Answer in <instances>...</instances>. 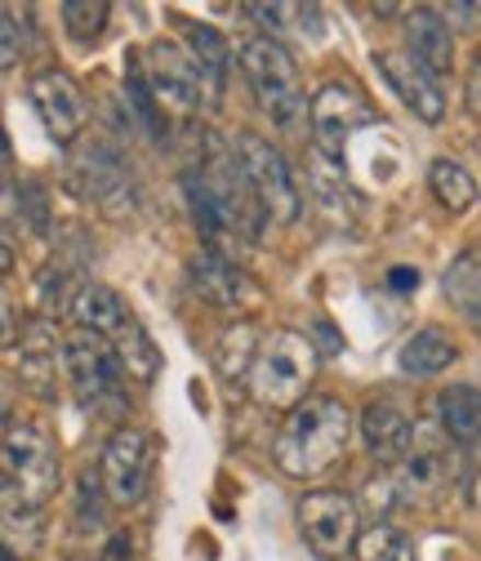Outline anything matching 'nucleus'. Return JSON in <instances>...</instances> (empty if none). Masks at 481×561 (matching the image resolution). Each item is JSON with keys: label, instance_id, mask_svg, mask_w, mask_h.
<instances>
[{"label": "nucleus", "instance_id": "nucleus-8", "mask_svg": "<svg viewBox=\"0 0 481 561\" xmlns=\"http://www.w3.org/2000/svg\"><path fill=\"white\" fill-rule=\"evenodd\" d=\"M299 530L317 557L357 552V539H362L357 500L343 495V490H308L299 500Z\"/></svg>", "mask_w": 481, "mask_h": 561}, {"label": "nucleus", "instance_id": "nucleus-32", "mask_svg": "<svg viewBox=\"0 0 481 561\" xmlns=\"http://www.w3.org/2000/svg\"><path fill=\"white\" fill-rule=\"evenodd\" d=\"M0 561H19V557H14V552H10V548H5V552H0Z\"/></svg>", "mask_w": 481, "mask_h": 561}, {"label": "nucleus", "instance_id": "nucleus-14", "mask_svg": "<svg viewBox=\"0 0 481 561\" xmlns=\"http://www.w3.org/2000/svg\"><path fill=\"white\" fill-rule=\"evenodd\" d=\"M362 442L375 459L383 463H401L410 442H415V424H410V414L397 405V401H383L375 397L366 410H362Z\"/></svg>", "mask_w": 481, "mask_h": 561}, {"label": "nucleus", "instance_id": "nucleus-15", "mask_svg": "<svg viewBox=\"0 0 481 561\" xmlns=\"http://www.w3.org/2000/svg\"><path fill=\"white\" fill-rule=\"evenodd\" d=\"M405 49L415 54L433 77H446L455 67V32H450V19L433 5H420L410 10L405 19Z\"/></svg>", "mask_w": 481, "mask_h": 561}, {"label": "nucleus", "instance_id": "nucleus-19", "mask_svg": "<svg viewBox=\"0 0 481 561\" xmlns=\"http://www.w3.org/2000/svg\"><path fill=\"white\" fill-rule=\"evenodd\" d=\"M437 414H442L446 437H455V442H481V388L450 383L437 397Z\"/></svg>", "mask_w": 481, "mask_h": 561}, {"label": "nucleus", "instance_id": "nucleus-28", "mask_svg": "<svg viewBox=\"0 0 481 561\" xmlns=\"http://www.w3.org/2000/svg\"><path fill=\"white\" fill-rule=\"evenodd\" d=\"M463 103H468V112H472V116H481V54H477V58H472V67H468Z\"/></svg>", "mask_w": 481, "mask_h": 561}, {"label": "nucleus", "instance_id": "nucleus-30", "mask_svg": "<svg viewBox=\"0 0 481 561\" xmlns=\"http://www.w3.org/2000/svg\"><path fill=\"white\" fill-rule=\"evenodd\" d=\"M99 561H134V539H129V535H116V539L103 548Z\"/></svg>", "mask_w": 481, "mask_h": 561}, {"label": "nucleus", "instance_id": "nucleus-16", "mask_svg": "<svg viewBox=\"0 0 481 561\" xmlns=\"http://www.w3.org/2000/svg\"><path fill=\"white\" fill-rule=\"evenodd\" d=\"M450 362H455V343L437 325H424L415 334H405V343L397 347V370L410 375V379H433Z\"/></svg>", "mask_w": 481, "mask_h": 561}, {"label": "nucleus", "instance_id": "nucleus-23", "mask_svg": "<svg viewBox=\"0 0 481 561\" xmlns=\"http://www.w3.org/2000/svg\"><path fill=\"white\" fill-rule=\"evenodd\" d=\"M41 339V330L23 343V366H19V375H23V383L32 388V392H49L54 388V375H58V357H62V343H36Z\"/></svg>", "mask_w": 481, "mask_h": 561}, {"label": "nucleus", "instance_id": "nucleus-20", "mask_svg": "<svg viewBox=\"0 0 481 561\" xmlns=\"http://www.w3.org/2000/svg\"><path fill=\"white\" fill-rule=\"evenodd\" d=\"M428 192L437 196L442 209H450V215H463V209L477 205V179L450 157H437L428 165Z\"/></svg>", "mask_w": 481, "mask_h": 561}, {"label": "nucleus", "instance_id": "nucleus-31", "mask_svg": "<svg viewBox=\"0 0 481 561\" xmlns=\"http://www.w3.org/2000/svg\"><path fill=\"white\" fill-rule=\"evenodd\" d=\"M397 286H420V276H410V272H392Z\"/></svg>", "mask_w": 481, "mask_h": 561}, {"label": "nucleus", "instance_id": "nucleus-17", "mask_svg": "<svg viewBox=\"0 0 481 561\" xmlns=\"http://www.w3.org/2000/svg\"><path fill=\"white\" fill-rule=\"evenodd\" d=\"M72 312H77L81 330H94V334H103L107 343L134 325L125 299H121L116 290H107V286H81L77 299H72Z\"/></svg>", "mask_w": 481, "mask_h": 561}, {"label": "nucleus", "instance_id": "nucleus-1", "mask_svg": "<svg viewBox=\"0 0 481 561\" xmlns=\"http://www.w3.org/2000/svg\"><path fill=\"white\" fill-rule=\"evenodd\" d=\"M348 437H353V414L339 397H308L304 405H295L286 414V424L277 433V468L286 477H321L325 468H334L348 450Z\"/></svg>", "mask_w": 481, "mask_h": 561}, {"label": "nucleus", "instance_id": "nucleus-26", "mask_svg": "<svg viewBox=\"0 0 481 561\" xmlns=\"http://www.w3.org/2000/svg\"><path fill=\"white\" fill-rule=\"evenodd\" d=\"M107 14H112V5H103V0H67L62 5V27L72 32L81 45H90L94 36H103Z\"/></svg>", "mask_w": 481, "mask_h": 561}, {"label": "nucleus", "instance_id": "nucleus-29", "mask_svg": "<svg viewBox=\"0 0 481 561\" xmlns=\"http://www.w3.org/2000/svg\"><path fill=\"white\" fill-rule=\"evenodd\" d=\"M442 14H450V27H481V5H446Z\"/></svg>", "mask_w": 481, "mask_h": 561}, {"label": "nucleus", "instance_id": "nucleus-5", "mask_svg": "<svg viewBox=\"0 0 481 561\" xmlns=\"http://www.w3.org/2000/svg\"><path fill=\"white\" fill-rule=\"evenodd\" d=\"M375 121H379V112H375V103L366 99L362 85H353V81H325L312 94V107H308L317 157L330 161V165H343V152L353 148V138L362 129H370Z\"/></svg>", "mask_w": 481, "mask_h": 561}, {"label": "nucleus", "instance_id": "nucleus-22", "mask_svg": "<svg viewBox=\"0 0 481 561\" xmlns=\"http://www.w3.org/2000/svg\"><path fill=\"white\" fill-rule=\"evenodd\" d=\"M112 347H116V357H121V366H125L129 379H139V383H152V379H157L161 357H157V347H152V339L144 334L139 321H134L125 334H116Z\"/></svg>", "mask_w": 481, "mask_h": 561}, {"label": "nucleus", "instance_id": "nucleus-11", "mask_svg": "<svg viewBox=\"0 0 481 561\" xmlns=\"http://www.w3.org/2000/svg\"><path fill=\"white\" fill-rule=\"evenodd\" d=\"M375 62H379L383 81L392 85V94H397L410 112H415V121L437 125V121L446 116V90L437 85V77H433L410 49H383V54H375Z\"/></svg>", "mask_w": 481, "mask_h": 561}, {"label": "nucleus", "instance_id": "nucleus-7", "mask_svg": "<svg viewBox=\"0 0 481 561\" xmlns=\"http://www.w3.org/2000/svg\"><path fill=\"white\" fill-rule=\"evenodd\" d=\"M157 472V442L144 428H121L112 433V442L103 446V463H99V481L107 490V500L129 508L148 495Z\"/></svg>", "mask_w": 481, "mask_h": 561}, {"label": "nucleus", "instance_id": "nucleus-4", "mask_svg": "<svg viewBox=\"0 0 481 561\" xmlns=\"http://www.w3.org/2000/svg\"><path fill=\"white\" fill-rule=\"evenodd\" d=\"M317 379V347L312 339L295 330H272L259 343V357L250 366V397L267 410H295L308 401V388Z\"/></svg>", "mask_w": 481, "mask_h": 561}, {"label": "nucleus", "instance_id": "nucleus-33", "mask_svg": "<svg viewBox=\"0 0 481 561\" xmlns=\"http://www.w3.org/2000/svg\"><path fill=\"white\" fill-rule=\"evenodd\" d=\"M472 321H477V325H481V312H477V317H472Z\"/></svg>", "mask_w": 481, "mask_h": 561}, {"label": "nucleus", "instance_id": "nucleus-10", "mask_svg": "<svg viewBox=\"0 0 481 561\" xmlns=\"http://www.w3.org/2000/svg\"><path fill=\"white\" fill-rule=\"evenodd\" d=\"M62 370H67V383H72V392L85 405L112 397L121 388V375H125L116 347L103 334H94V330H77V334L62 339Z\"/></svg>", "mask_w": 481, "mask_h": 561}, {"label": "nucleus", "instance_id": "nucleus-6", "mask_svg": "<svg viewBox=\"0 0 481 561\" xmlns=\"http://www.w3.org/2000/svg\"><path fill=\"white\" fill-rule=\"evenodd\" d=\"M232 152H237V161H241V170H245V179H250V187H254V196L263 205L267 224H295L299 219V192H295L286 157L272 148L267 138H259L250 129L237 134Z\"/></svg>", "mask_w": 481, "mask_h": 561}, {"label": "nucleus", "instance_id": "nucleus-18", "mask_svg": "<svg viewBox=\"0 0 481 561\" xmlns=\"http://www.w3.org/2000/svg\"><path fill=\"white\" fill-rule=\"evenodd\" d=\"M183 36H187V58L196 62L205 90H210V99H219L224 77H228V62H232L228 41L215 27H201V23H183Z\"/></svg>", "mask_w": 481, "mask_h": 561}, {"label": "nucleus", "instance_id": "nucleus-21", "mask_svg": "<svg viewBox=\"0 0 481 561\" xmlns=\"http://www.w3.org/2000/svg\"><path fill=\"white\" fill-rule=\"evenodd\" d=\"M446 299L455 304V308H463V312H481V241L477 245H468L450 267H446Z\"/></svg>", "mask_w": 481, "mask_h": 561}, {"label": "nucleus", "instance_id": "nucleus-9", "mask_svg": "<svg viewBox=\"0 0 481 561\" xmlns=\"http://www.w3.org/2000/svg\"><path fill=\"white\" fill-rule=\"evenodd\" d=\"M144 85L152 94V103L165 112V116H192L205 99V81L196 72V62L187 58V49L170 45V41H157L144 58Z\"/></svg>", "mask_w": 481, "mask_h": 561}, {"label": "nucleus", "instance_id": "nucleus-13", "mask_svg": "<svg viewBox=\"0 0 481 561\" xmlns=\"http://www.w3.org/2000/svg\"><path fill=\"white\" fill-rule=\"evenodd\" d=\"M27 94H32L36 116L45 121L49 138H58V144H72V138L85 129L90 107H85V94L77 90V81L67 72H54V67H49V72H41L27 85Z\"/></svg>", "mask_w": 481, "mask_h": 561}, {"label": "nucleus", "instance_id": "nucleus-12", "mask_svg": "<svg viewBox=\"0 0 481 561\" xmlns=\"http://www.w3.org/2000/svg\"><path fill=\"white\" fill-rule=\"evenodd\" d=\"M192 286L201 290L205 304L224 308V312H250L263 304L259 280L241 263H232L228 254H215V250H201L192 259Z\"/></svg>", "mask_w": 481, "mask_h": 561}, {"label": "nucleus", "instance_id": "nucleus-3", "mask_svg": "<svg viewBox=\"0 0 481 561\" xmlns=\"http://www.w3.org/2000/svg\"><path fill=\"white\" fill-rule=\"evenodd\" d=\"M237 62H241V77H245L259 112L267 121H277L282 129H295L312 103L304 99V81H299L290 49L277 36H250V41H241Z\"/></svg>", "mask_w": 481, "mask_h": 561}, {"label": "nucleus", "instance_id": "nucleus-27", "mask_svg": "<svg viewBox=\"0 0 481 561\" xmlns=\"http://www.w3.org/2000/svg\"><path fill=\"white\" fill-rule=\"evenodd\" d=\"M0 27H5V67H14L19 62V10L14 5H5V14H0Z\"/></svg>", "mask_w": 481, "mask_h": 561}, {"label": "nucleus", "instance_id": "nucleus-25", "mask_svg": "<svg viewBox=\"0 0 481 561\" xmlns=\"http://www.w3.org/2000/svg\"><path fill=\"white\" fill-rule=\"evenodd\" d=\"M259 343L263 339H254L250 325H237V330L224 334V343H219V370H224V379H250V366L259 357Z\"/></svg>", "mask_w": 481, "mask_h": 561}, {"label": "nucleus", "instance_id": "nucleus-24", "mask_svg": "<svg viewBox=\"0 0 481 561\" xmlns=\"http://www.w3.org/2000/svg\"><path fill=\"white\" fill-rule=\"evenodd\" d=\"M357 561H415V548H410V539H405L397 526L379 522V526L362 530V539H357Z\"/></svg>", "mask_w": 481, "mask_h": 561}, {"label": "nucleus", "instance_id": "nucleus-2", "mask_svg": "<svg viewBox=\"0 0 481 561\" xmlns=\"http://www.w3.org/2000/svg\"><path fill=\"white\" fill-rule=\"evenodd\" d=\"M0 468H5V513H41L58 495V450L54 437L41 424H5V450H0Z\"/></svg>", "mask_w": 481, "mask_h": 561}]
</instances>
